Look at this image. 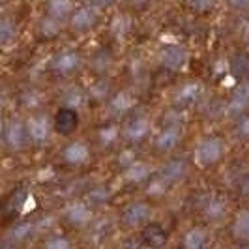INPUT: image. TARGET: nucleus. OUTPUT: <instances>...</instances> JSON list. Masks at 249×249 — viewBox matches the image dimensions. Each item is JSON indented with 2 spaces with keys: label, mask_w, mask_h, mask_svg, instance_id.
<instances>
[{
  "label": "nucleus",
  "mask_w": 249,
  "mask_h": 249,
  "mask_svg": "<svg viewBox=\"0 0 249 249\" xmlns=\"http://www.w3.org/2000/svg\"><path fill=\"white\" fill-rule=\"evenodd\" d=\"M225 154V142L223 139L219 137H206L202 139L197 148H195V154H193V160L195 163L206 169V167H212L215 163L223 158Z\"/></svg>",
  "instance_id": "obj_1"
},
{
  "label": "nucleus",
  "mask_w": 249,
  "mask_h": 249,
  "mask_svg": "<svg viewBox=\"0 0 249 249\" xmlns=\"http://www.w3.org/2000/svg\"><path fill=\"white\" fill-rule=\"evenodd\" d=\"M25 127L28 139L36 144H43L51 137V131H53V124H51L49 116H45V114L30 116L25 122Z\"/></svg>",
  "instance_id": "obj_2"
},
{
  "label": "nucleus",
  "mask_w": 249,
  "mask_h": 249,
  "mask_svg": "<svg viewBox=\"0 0 249 249\" xmlns=\"http://www.w3.org/2000/svg\"><path fill=\"white\" fill-rule=\"evenodd\" d=\"M77 125H79L77 109L64 105V107H60V109L56 111L54 120H53V127H54L56 133H60L64 137H66V135H71L75 129H77Z\"/></svg>",
  "instance_id": "obj_3"
},
{
  "label": "nucleus",
  "mask_w": 249,
  "mask_h": 249,
  "mask_svg": "<svg viewBox=\"0 0 249 249\" xmlns=\"http://www.w3.org/2000/svg\"><path fill=\"white\" fill-rule=\"evenodd\" d=\"M152 217V208L144 202H133L122 212V225L125 229H135L144 225Z\"/></svg>",
  "instance_id": "obj_4"
},
{
  "label": "nucleus",
  "mask_w": 249,
  "mask_h": 249,
  "mask_svg": "<svg viewBox=\"0 0 249 249\" xmlns=\"http://www.w3.org/2000/svg\"><path fill=\"white\" fill-rule=\"evenodd\" d=\"M79 66H81V56L75 51H62L53 60V71L58 75H70L77 71Z\"/></svg>",
  "instance_id": "obj_5"
},
{
  "label": "nucleus",
  "mask_w": 249,
  "mask_h": 249,
  "mask_svg": "<svg viewBox=\"0 0 249 249\" xmlns=\"http://www.w3.org/2000/svg\"><path fill=\"white\" fill-rule=\"evenodd\" d=\"M64 217L68 223L75 225V227H83V225L90 223L92 219V210L87 202L83 200H77V202H71L70 206H66L64 210Z\"/></svg>",
  "instance_id": "obj_6"
},
{
  "label": "nucleus",
  "mask_w": 249,
  "mask_h": 249,
  "mask_svg": "<svg viewBox=\"0 0 249 249\" xmlns=\"http://www.w3.org/2000/svg\"><path fill=\"white\" fill-rule=\"evenodd\" d=\"M160 62L165 70H171V71H176L180 68H184L187 62V51L184 47H167V49L161 51L160 54Z\"/></svg>",
  "instance_id": "obj_7"
},
{
  "label": "nucleus",
  "mask_w": 249,
  "mask_h": 249,
  "mask_svg": "<svg viewBox=\"0 0 249 249\" xmlns=\"http://www.w3.org/2000/svg\"><path fill=\"white\" fill-rule=\"evenodd\" d=\"M4 139H6V144L10 150H21L25 146L26 139V127L23 122L15 120V122H10V124L4 127Z\"/></svg>",
  "instance_id": "obj_8"
},
{
  "label": "nucleus",
  "mask_w": 249,
  "mask_h": 249,
  "mask_svg": "<svg viewBox=\"0 0 249 249\" xmlns=\"http://www.w3.org/2000/svg\"><path fill=\"white\" fill-rule=\"evenodd\" d=\"M98 21V13L90 6H83L71 12V26L79 32H87L90 28H94Z\"/></svg>",
  "instance_id": "obj_9"
},
{
  "label": "nucleus",
  "mask_w": 249,
  "mask_h": 249,
  "mask_svg": "<svg viewBox=\"0 0 249 249\" xmlns=\"http://www.w3.org/2000/svg\"><path fill=\"white\" fill-rule=\"evenodd\" d=\"M180 139H182V131H180V127L176 124H169L165 129H163L161 133L156 137V142H154V146L158 152H171V150L175 148L176 144L180 142Z\"/></svg>",
  "instance_id": "obj_10"
},
{
  "label": "nucleus",
  "mask_w": 249,
  "mask_h": 249,
  "mask_svg": "<svg viewBox=\"0 0 249 249\" xmlns=\"http://www.w3.org/2000/svg\"><path fill=\"white\" fill-rule=\"evenodd\" d=\"M148 133H150V122L148 118H144V116L131 118L124 127V137L129 142H141Z\"/></svg>",
  "instance_id": "obj_11"
},
{
  "label": "nucleus",
  "mask_w": 249,
  "mask_h": 249,
  "mask_svg": "<svg viewBox=\"0 0 249 249\" xmlns=\"http://www.w3.org/2000/svg\"><path fill=\"white\" fill-rule=\"evenodd\" d=\"M248 107H249V83H246V85L238 87L232 92V96L229 98V103H227V111H229V114H232V116H240V114L246 112Z\"/></svg>",
  "instance_id": "obj_12"
},
{
  "label": "nucleus",
  "mask_w": 249,
  "mask_h": 249,
  "mask_svg": "<svg viewBox=\"0 0 249 249\" xmlns=\"http://www.w3.org/2000/svg\"><path fill=\"white\" fill-rule=\"evenodd\" d=\"M141 240L150 248H160V246H165L167 242V231L158 223H146L141 232Z\"/></svg>",
  "instance_id": "obj_13"
},
{
  "label": "nucleus",
  "mask_w": 249,
  "mask_h": 249,
  "mask_svg": "<svg viewBox=\"0 0 249 249\" xmlns=\"http://www.w3.org/2000/svg\"><path fill=\"white\" fill-rule=\"evenodd\" d=\"M62 154L64 160L70 165H81V163H87L90 160V148L81 141H75L71 144H68Z\"/></svg>",
  "instance_id": "obj_14"
},
{
  "label": "nucleus",
  "mask_w": 249,
  "mask_h": 249,
  "mask_svg": "<svg viewBox=\"0 0 249 249\" xmlns=\"http://www.w3.org/2000/svg\"><path fill=\"white\" fill-rule=\"evenodd\" d=\"M135 103H137V101H135V96H133L129 90H120V92H116L111 98L109 107H111V111L116 112V114H125V112H129L135 107Z\"/></svg>",
  "instance_id": "obj_15"
},
{
  "label": "nucleus",
  "mask_w": 249,
  "mask_h": 249,
  "mask_svg": "<svg viewBox=\"0 0 249 249\" xmlns=\"http://www.w3.org/2000/svg\"><path fill=\"white\" fill-rule=\"evenodd\" d=\"M202 213H204L208 219H212V221L223 219L225 213H227V202H225L223 197H219V195H212V197H208L206 202H204V206H202Z\"/></svg>",
  "instance_id": "obj_16"
},
{
  "label": "nucleus",
  "mask_w": 249,
  "mask_h": 249,
  "mask_svg": "<svg viewBox=\"0 0 249 249\" xmlns=\"http://www.w3.org/2000/svg\"><path fill=\"white\" fill-rule=\"evenodd\" d=\"M206 242H208V232L202 227H193L184 234L182 246L186 249H200L206 246Z\"/></svg>",
  "instance_id": "obj_17"
},
{
  "label": "nucleus",
  "mask_w": 249,
  "mask_h": 249,
  "mask_svg": "<svg viewBox=\"0 0 249 249\" xmlns=\"http://www.w3.org/2000/svg\"><path fill=\"white\" fill-rule=\"evenodd\" d=\"M184 175H186V161L184 160H173L163 167L160 178H163L167 184H171V182H178Z\"/></svg>",
  "instance_id": "obj_18"
},
{
  "label": "nucleus",
  "mask_w": 249,
  "mask_h": 249,
  "mask_svg": "<svg viewBox=\"0 0 249 249\" xmlns=\"http://www.w3.org/2000/svg\"><path fill=\"white\" fill-rule=\"evenodd\" d=\"M200 92H202V88H200L199 83H186L176 92V101L180 105H191V103L199 100Z\"/></svg>",
  "instance_id": "obj_19"
},
{
  "label": "nucleus",
  "mask_w": 249,
  "mask_h": 249,
  "mask_svg": "<svg viewBox=\"0 0 249 249\" xmlns=\"http://www.w3.org/2000/svg\"><path fill=\"white\" fill-rule=\"evenodd\" d=\"M73 12V0H47V15L54 19H64Z\"/></svg>",
  "instance_id": "obj_20"
},
{
  "label": "nucleus",
  "mask_w": 249,
  "mask_h": 249,
  "mask_svg": "<svg viewBox=\"0 0 249 249\" xmlns=\"http://www.w3.org/2000/svg\"><path fill=\"white\" fill-rule=\"evenodd\" d=\"M150 176V165L142 161H133L125 167V178L133 184H139V182H144Z\"/></svg>",
  "instance_id": "obj_21"
},
{
  "label": "nucleus",
  "mask_w": 249,
  "mask_h": 249,
  "mask_svg": "<svg viewBox=\"0 0 249 249\" xmlns=\"http://www.w3.org/2000/svg\"><path fill=\"white\" fill-rule=\"evenodd\" d=\"M232 236L238 240H249V210H240L232 223Z\"/></svg>",
  "instance_id": "obj_22"
},
{
  "label": "nucleus",
  "mask_w": 249,
  "mask_h": 249,
  "mask_svg": "<svg viewBox=\"0 0 249 249\" xmlns=\"http://www.w3.org/2000/svg\"><path fill=\"white\" fill-rule=\"evenodd\" d=\"M60 32V25H58V19H54V17H43L39 23H37V36L43 37V39H51V37H54L56 34Z\"/></svg>",
  "instance_id": "obj_23"
},
{
  "label": "nucleus",
  "mask_w": 249,
  "mask_h": 249,
  "mask_svg": "<svg viewBox=\"0 0 249 249\" xmlns=\"http://www.w3.org/2000/svg\"><path fill=\"white\" fill-rule=\"evenodd\" d=\"M17 37V28L15 23L8 17H0V47H6L15 41Z\"/></svg>",
  "instance_id": "obj_24"
},
{
  "label": "nucleus",
  "mask_w": 249,
  "mask_h": 249,
  "mask_svg": "<svg viewBox=\"0 0 249 249\" xmlns=\"http://www.w3.org/2000/svg\"><path fill=\"white\" fill-rule=\"evenodd\" d=\"M231 75L236 79H249V54H236L231 60Z\"/></svg>",
  "instance_id": "obj_25"
},
{
  "label": "nucleus",
  "mask_w": 249,
  "mask_h": 249,
  "mask_svg": "<svg viewBox=\"0 0 249 249\" xmlns=\"http://www.w3.org/2000/svg\"><path fill=\"white\" fill-rule=\"evenodd\" d=\"M129 30H131V17H127V15H118V17L112 19L111 32L114 36L122 37V36H125Z\"/></svg>",
  "instance_id": "obj_26"
},
{
  "label": "nucleus",
  "mask_w": 249,
  "mask_h": 249,
  "mask_svg": "<svg viewBox=\"0 0 249 249\" xmlns=\"http://www.w3.org/2000/svg\"><path fill=\"white\" fill-rule=\"evenodd\" d=\"M116 137H118V127L112 124L103 125V127H100V131H98V139H100L105 146L112 144L116 141Z\"/></svg>",
  "instance_id": "obj_27"
},
{
  "label": "nucleus",
  "mask_w": 249,
  "mask_h": 249,
  "mask_svg": "<svg viewBox=\"0 0 249 249\" xmlns=\"http://www.w3.org/2000/svg\"><path fill=\"white\" fill-rule=\"evenodd\" d=\"M64 100H66V105H68V107L77 109V107H81V105L85 103V94H83L79 88H71V90L66 92Z\"/></svg>",
  "instance_id": "obj_28"
},
{
  "label": "nucleus",
  "mask_w": 249,
  "mask_h": 249,
  "mask_svg": "<svg viewBox=\"0 0 249 249\" xmlns=\"http://www.w3.org/2000/svg\"><path fill=\"white\" fill-rule=\"evenodd\" d=\"M215 4V0H187V6L189 10L197 13H204V12H210Z\"/></svg>",
  "instance_id": "obj_29"
},
{
  "label": "nucleus",
  "mask_w": 249,
  "mask_h": 249,
  "mask_svg": "<svg viewBox=\"0 0 249 249\" xmlns=\"http://www.w3.org/2000/svg\"><path fill=\"white\" fill-rule=\"evenodd\" d=\"M107 94H109V85L103 83V81L94 83L92 88H90V98H92V100H103Z\"/></svg>",
  "instance_id": "obj_30"
},
{
  "label": "nucleus",
  "mask_w": 249,
  "mask_h": 249,
  "mask_svg": "<svg viewBox=\"0 0 249 249\" xmlns=\"http://www.w3.org/2000/svg\"><path fill=\"white\" fill-rule=\"evenodd\" d=\"M236 135L240 139H249V114H240L236 122Z\"/></svg>",
  "instance_id": "obj_31"
},
{
  "label": "nucleus",
  "mask_w": 249,
  "mask_h": 249,
  "mask_svg": "<svg viewBox=\"0 0 249 249\" xmlns=\"http://www.w3.org/2000/svg\"><path fill=\"white\" fill-rule=\"evenodd\" d=\"M45 248L49 249H68L71 248V242L66 236H51L47 242H45Z\"/></svg>",
  "instance_id": "obj_32"
},
{
  "label": "nucleus",
  "mask_w": 249,
  "mask_h": 249,
  "mask_svg": "<svg viewBox=\"0 0 249 249\" xmlns=\"http://www.w3.org/2000/svg\"><path fill=\"white\" fill-rule=\"evenodd\" d=\"M30 232H32V225L21 223L19 227H15V229L12 231V238L13 240H17V242H21V240H25V238L30 236Z\"/></svg>",
  "instance_id": "obj_33"
},
{
  "label": "nucleus",
  "mask_w": 249,
  "mask_h": 249,
  "mask_svg": "<svg viewBox=\"0 0 249 249\" xmlns=\"http://www.w3.org/2000/svg\"><path fill=\"white\" fill-rule=\"evenodd\" d=\"M39 103H41V94L36 90H28L23 96V105H26V107H37Z\"/></svg>",
  "instance_id": "obj_34"
},
{
  "label": "nucleus",
  "mask_w": 249,
  "mask_h": 249,
  "mask_svg": "<svg viewBox=\"0 0 249 249\" xmlns=\"http://www.w3.org/2000/svg\"><path fill=\"white\" fill-rule=\"evenodd\" d=\"M111 64V58L105 54V53H100L98 56H96V60H94V68H96V71H105V68Z\"/></svg>",
  "instance_id": "obj_35"
},
{
  "label": "nucleus",
  "mask_w": 249,
  "mask_h": 249,
  "mask_svg": "<svg viewBox=\"0 0 249 249\" xmlns=\"http://www.w3.org/2000/svg\"><path fill=\"white\" fill-rule=\"evenodd\" d=\"M133 161H135V156H133V152H131V150H124V152L120 154V160H118L120 165L127 167L129 163H133Z\"/></svg>",
  "instance_id": "obj_36"
},
{
  "label": "nucleus",
  "mask_w": 249,
  "mask_h": 249,
  "mask_svg": "<svg viewBox=\"0 0 249 249\" xmlns=\"http://www.w3.org/2000/svg\"><path fill=\"white\" fill-rule=\"evenodd\" d=\"M107 197H109V195H107V191H105V189H96V191H92V193H90V199H98L100 202L107 200Z\"/></svg>",
  "instance_id": "obj_37"
},
{
  "label": "nucleus",
  "mask_w": 249,
  "mask_h": 249,
  "mask_svg": "<svg viewBox=\"0 0 249 249\" xmlns=\"http://www.w3.org/2000/svg\"><path fill=\"white\" fill-rule=\"evenodd\" d=\"M229 4L234 10H246V8H249V0H229Z\"/></svg>",
  "instance_id": "obj_38"
},
{
  "label": "nucleus",
  "mask_w": 249,
  "mask_h": 249,
  "mask_svg": "<svg viewBox=\"0 0 249 249\" xmlns=\"http://www.w3.org/2000/svg\"><path fill=\"white\" fill-rule=\"evenodd\" d=\"M114 0H92V4H94V8H107V6H111Z\"/></svg>",
  "instance_id": "obj_39"
},
{
  "label": "nucleus",
  "mask_w": 249,
  "mask_h": 249,
  "mask_svg": "<svg viewBox=\"0 0 249 249\" xmlns=\"http://www.w3.org/2000/svg\"><path fill=\"white\" fill-rule=\"evenodd\" d=\"M242 193L246 195V197H249V175L244 178V182H242Z\"/></svg>",
  "instance_id": "obj_40"
},
{
  "label": "nucleus",
  "mask_w": 249,
  "mask_h": 249,
  "mask_svg": "<svg viewBox=\"0 0 249 249\" xmlns=\"http://www.w3.org/2000/svg\"><path fill=\"white\" fill-rule=\"evenodd\" d=\"M2 135H4V122L0 120V137H2Z\"/></svg>",
  "instance_id": "obj_41"
},
{
  "label": "nucleus",
  "mask_w": 249,
  "mask_h": 249,
  "mask_svg": "<svg viewBox=\"0 0 249 249\" xmlns=\"http://www.w3.org/2000/svg\"><path fill=\"white\" fill-rule=\"evenodd\" d=\"M2 109H4V100H2V96H0V112H2Z\"/></svg>",
  "instance_id": "obj_42"
},
{
  "label": "nucleus",
  "mask_w": 249,
  "mask_h": 249,
  "mask_svg": "<svg viewBox=\"0 0 249 249\" xmlns=\"http://www.w3.org/2000/svg\"><path fill=\"white\" fill-rule=\"evenodd\" d=\"M133 2H135V4H144L146 0H133Z\"/></svg>",
  "instance_id": "obj_43"
},
{
  "label": "nucleus",
  "mask_w": 249,
  "mask_h": 249,
  "mask_svg": "<svg viewBox=\"0 0 249 249\" xmlns=\"http://www.w3.org/2000/svg\"><path fill=\"white\" fill-rule=\"evenodd\" d=\"M0 2H6V0H0Z\"/></svg>",
  "instance_id": "obj_44"
},
{
  "label": "nucleus",
  "mask_w": 249,
  "mask_h": 249,
  "mask_svg": "<svg viewBox=\"0 0 249 249\" xmlns=\"http://www.w3.org/2000/svg\"><path fill=\"white\" fill-rule=\"evenodd\" d=\"M248 41H249V34H248Z\"/></svg>",
  "instance_id": "obj_45"
}]
</instances>
